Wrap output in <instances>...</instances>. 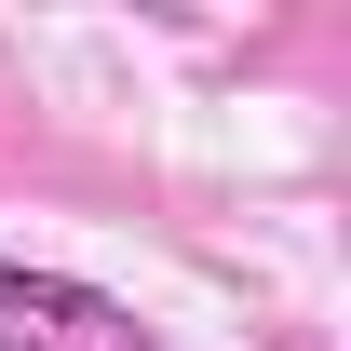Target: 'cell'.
<instances>
[{
    "label": "cell",
    "mask_w": 351,
    "mask_h": 351,
    "mask_svg": "<svg viewBox=\"0 0 351 351\" xmlns=\"http://www.w3.org/2000/svg\"><path fill=\"white\" fill-rule=\"evenodd\" d=\"M0 351H162V338H149L108 284H82V270L0 257Z\"/></svg>",
    "instance_id": "1"
}]
</instances>
